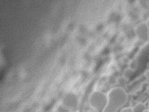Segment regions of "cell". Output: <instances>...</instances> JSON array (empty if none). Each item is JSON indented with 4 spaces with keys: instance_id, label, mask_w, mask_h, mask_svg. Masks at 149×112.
Segmentation results:
<instances>
[{
    "instance_id": "7",
    "label": "cell",
    "mask_w": 149,
    "mask_h": 112,
    "mask_svg": "<svg viewBox=\"0 0 149 112\" xmlns=\"http://www.w3.org/2000/svg\"><path fill=\"white\" fill-rule=\"evenodd\" d=\"M147 92L148 94L149 95V86L147 88Z\"/></svg>"
},
{
    "instance_id": "1",
    "label": "cell",
    "mask_w": 149,
    "mask_h": 112,
    "mask_svg": "<svg viewBox=\"0 0 149 112\" xmlns=\"http://www.w3.org/2000/svg\"><path fill=\"white\" fill-rule=\"evenodd\" d=\"M128 96L122 88L112 89L108 96V102L104 112H117L118 110L125 104Z\"/></svg>"
},
{
    "instance_id": "9",
    "label": "cell",
    "mask_w": 149,
    "mask_h": 112,
    "mask_svg": "<svg viewBox=\"0 0 149 112\" xmlns=\"http://www.w3.org/2000/svg\"><path fill=\"white\" fill-rule=\"evenodd\" d=\"M95 112V111H92V112Z\"/></svg>"
},
{
    "instance_id": "3",
    "label": "cell",
    "mask_w": 149,
    "mask_h": 112,
    "mask_svg": "<svg viewBox=\"0 0 149 112\" xmlns=\"http://www.w3.org/2000/svg\"><path fill=\"white\" fill-rule=\"evenodd\" d=\"M146 110V106L142 103L137 104L132 108L133 112H144Z\"/></svg>"
},
{
    "instance_id": "4",
    "label": "cell",
    "mask_w": 149,
    "mask_h": 112,
    "mask_svg": "<svg viewBox=\"0 0 149 112\" xmlns=\"http://www.w3.org/2000/svg\"><path fill=\"white\" fill-rule=\"evenodd\" d=\"M5 68V61L3 54L0 51V72L3 71Z\"/></svg>"
},
{
    "instance_id": "5",
    "label": "cell",
    "mask_w": 149,
    "mask_h": 112,
    "mask_svg": "<svg viewBox=\"0 0 149 112\" xmlns=\"http://www.w3.org/2000/svg\"><path fill=\"white\" fill-rule=\"evenodd\" d=\"M121 112H133L132 108L130 107H127L125 108L121 111Z\"/></svg>"
},
{
    "instance_id": "6",
    "label": "cell",
    "mask_w": 149,
    "mask_h": 112,
    "mask_svg": "<svg viewBox=\"0 0 149 112\" xmlns=\"http://www.w3.org/2000/svg\"><path fill=\"white\" fill-rule=\"evenodd\" d=\"M146 76L147 78L149 80V71H147L146 72Z\"/></svg>"
},
{
    "instance_id": "8",
    "label": "cell",
    "mask_w": 149,
    "mask_h": 112,
    "mask_svg": "<svg viewBox=\"0 0 149 112\" xmlns=\"http://www.w3.org/2000/svg\"><path fill=\"white\" fill-rule=\"evenodd\" d=\"M147 112H149V110H147Z\"/></svg>"
},
{
    "instance_id": "2",
    "label": "cell",
    "mask_w": 149,
    "mask_h": 112,
    "mask_svg": "<svg viewBox=\"0 0 149 112\" xmlns=\"http://www.w3.org/2000/svg\"><path fill=\"white\" fill-rule=\"evenodd\" d=\"M108 102V97L104 93L95 92L92 94L90 99L91 106L95 112H104Z\"/></svg>"
}]
</instances>
